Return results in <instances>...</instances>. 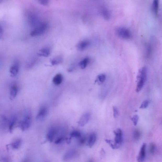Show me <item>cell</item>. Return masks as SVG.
<instances>
[{
    "mask_svg": "<svg viewBox=\"0 0 162 162\" xmlns=\"http://www.w3.org/2000/svg\"><path fill=\"white\" fill-rule=\"evenodd\" d=\"M48 26V24L46 23L42 22L41 23L36 26H33L31 30V36L33 37H36L43 34L46 31Z\"/></svg>",
    "mask_w": 162,
    "mask_h": 162,
    "instance_id": "6da1fadb",
    "label": "cell"
},
{
    "mask_svg": "<svg viewBox=\"0 0 162 162\" xmlns=\"http://www.w3.org/2000/svg\"><path fill=\"white\" fill-rule=\"evenodd\" d=\"M115 135L114 143V149H117L121 145L123 142V133L120 129H118L114 131Z\"/></svg>",
    "mask_w": 162,
    "mask_h": 162,
    "instance_id": "7a4b0ae2",
    "label": "cell"
},
{
    "mask_svg": "<svg viewBox=\"0 0 162 162\" xmlns=\"http://www.w3.org/2000/svg\"><path fill=\"white\" fill-rule=\"evenodd\" d=\"M31 115L28 114L19 124V127L23 131L28 130L31 126Z\"/></svg>",
    "mask_w": 162,
    "mask_h": 162,
    "instance_id": "3957f363",
    "label": "cell"
},
{
    "mask_svg": "<svg viewBox=\"0 0 162 162\" xmlns=\"http://www.w3.org/2000/svg\"><path fill=\"white\" fill-rule=\"evenodd\" d=\"M116 33L119 37L124 39H127L131 37V34L130 30L123 27H119L115 30Z\"/></svg>",
    "mask_w": 162,
    "mask_h": 162,
    "instance_id": "277c9868",
    "label": "cell"
},
{
    "mask_svg": "<svg viewBox=\"0 0 162 162\" xmlns=\"http://www.w3.org/2000/svg\"><path fill=\"white\" fill-rule=\"evenodd\" d=\"M48 113V108L46 106L42 105L39 109L38 113L36 116V119L39 121L43 120L46 117Z\"/></svg>",
    "mask_w": 162,
    "mask_h": 162,
    "instance_id": "5b68a950",
    "label": "cell"
},
{
    "mask_svg": "<svg viewBox=\"0 0 162 162\" xmlns=\"http://www.w3.org/2000/svg\"><path fill=\"white\" fill-rule=\"evenodd\" d=\"M58 131L55 127H52L49 129L46 135V139L48 142L52 143L55 139L57 135Z\"/></svg>",
    "mask_w": 162,
    "mask_h": 162,
    "instance_id": "8992f818",
    "label": "cell"
},
{
    "mask_svg": "<svg viewBox=\"0 0 162 162\" xmlns=\"http://www.w3.org/2000/svg\"><path fill=\"white\" fill-rule=\"evenodd\" d=\"M77 151L75 149H71L69 150L63 155V159L65 161H69L72 159L76 156Z\"/></svg>",
    "mask_w": 162,
    "mask_h": 162,
    "instance_id": "52a82bcc",
    "label": "cell"
},
{
    "mask_svg": "<svg viewBox=\"0 0 162 162\" xmlns=\"http://www.w3.org/2000/svg\"><path fill=\"white\" fill-rule=\"evenodd\" d=\"M147 70L145 66L142 67L138 71L137 76V81L141 80L146 82L147 78Z\"/></svg>",
    "mask_w": 162,
    "mask_h": 162,
    "instance_id": "ba28073f",
    "label": "cell"
},
{
    "mask_svg": "<svg viewBox=\"0 0 162 162\" xmlns=\"http://www.w3.org/2000/svg\"><path fill=\"white\" fill-rule=\"evenodd\" d=\"M146 144L143 143L141 147L138 155L137 157L138 162H144V161L145 157H146Z\"/></svg>",
    "mask_w": 162,
    "mask_h": 162,
    "instance_id": "9c48e42d",
    "label": "cell"
},
{
    "mask_svg": "<svg viewBox=\"0 0 162 162\" xmlns=\"http://www.w3.org/2000/svg\"><path fill=\"white\" fill-rule=\"evenodd\" d=\"M90 113H87L83 114L78 122L79 125L81 127L84 126L88 123L90 119Z\"/></svg>",
    "mask_w": 162,
    "mask_h": 162,
    "instance_id": "30bf717a",
    "label": "cell"
},
{
    "mask_svg": "<svg viewBox=\"0 0 162 162\" xmlns=\"http://www.w3.org/2000/svg\"><path fill=\"white\" fill-rule=\"evenodd\" d=\"M97 139V136L94 133H91L87 139V144L88 146L91 148L95 144Z\"/></svg>",
    "mask_w": 162,
    "mask_h": 162,
    "instance_id": "8fae6325",
    "label": "cell"
},
{
    "mask_svg": "<svg viewBox=\"0 0 162 162\" xmlns=\"http://www.w3.org/2000/svg\"><path fill=\"white\" fill-rule=\"evenodd\" d=\"M90 42L88 41L84 40L80 41L76 46L77 49L79 51L84 50L90 45Z\"/></svg>",
    "mask_w": 162,
    "mask_h": 162,
    "instance_id": "7c38bea8",
    "label": "cell"
},
{
    "mask_svg": "<svg viewBox=\"0 0 162 162\" xmlns=\"http://www.w3.org/2000/svg\"><path fill=\"white\" fill-rule=\"evenodd\" d=\"M51 54V51L49 48H42L38 51L37 54L40 57H47Z\"/></svg>",
    "mask_w": 162,
    "mask_h": 162,
    "instance_id": "4fadbf2b",
    "label": "cell"
},
{
    "mask_svg": "<svg viewBox=\"0 0 162 162\" xmlns=\"http://www.w3.org/2000/svg\"><path fill=\"white\" fill-rule=\"evenodd\" d=\"M18 92V88L15 84H13L11 86L10 89V98L13 99L16 97Z\"/></svg>",
    "mask_w": 162,
    "mask_h": 162,
    "instance_id": "5bb4252c",
    "label": "cell"
},
{
    "mask_svg": "<svg viewBox=\"0 0 162 162\" xmlns=\"http://www.w3.org/2000/svg\"><path fill=\"white\" fill-rule=\"evenodd\" d=\"M63 79V75L60 74H57L54 76L53 79V82L56 85H59L61 84Z\"/></svg>",
    "mask_w": 162,
    "mask_h": 162,
    "instance_id": "9a60e30c",
    "label": "cell"
},
{
    "mask_svg": "<svg viewBox=\"0 0 162 162\" xmlns=\"http://www.w3.org/2000/svg\"><path fill=\"white\" fill-rule=\"evenodd\" d=\"M159 7V2L158 0H154L152 4V10L154 15L158 14Z\"/></svg>",
    "mask_w": 162,
    "mask_h": 162,
    "instance_id": "2e32d148",
    "label": "cell"
},
{
    "mask_svg": "<svg viewBox=\"0 0 162 162\" xmlns=\"http://www.w3.org/2000/svg\"><path fill=\"white\" fill-rule=\"evenodd\" d=\"M89 61V58L88 57H86L83 59L79 63V66L81 69H85L87 67Z\"/></svg>",
    "mask_w": 162,
    "mask_h": 162,
    "instance_id": "e0dca14e",
    "label": "cell"
},
{
    "mask_svg": "<svg viewBox=\"0 0 162 162\" xmlns=\"http://www.w3.org/2000/svg\"><path fill=\"white\" fill-rule=\"evenodd\" d=\"M63 60V58L61 56H57L51 60V63L53 66L62 63Z\"/></svg>",
    "mask_w": 162,
    "mask_h": 162,
    "instance_id": "ac0fdd59",
    "label": "cell"
},
{
    "mask_svg": "<svg viewBox=\"0 0 162 162\" xmlns=\"http://www.w3.org/2000/svg\"><path fill=\"white\" fill-rule=\"evenodd\" d=\"M22 143L21 139H17L15 140L11 144V146L13 149H18L20 147Z\"/></svg>",
    "mask_w": 162,
    "mask_h": 162,
    "instance_id": "d6986e66",
    "label": "cell"
},
{
    "mask_svg": "<svg viewBox=\"0 0 162 162\" xmlns=\"http://www.w3.org/2000/svg\"><path fill=\"white\" fill-rule=\"evenodd\" d=\"M16 118L15 116H13L10 119L9 122V130L10 132H12L13 130L14 126L16 123Z\"/></svg>",
    "mask_w": 162,
    "mask_h": 162,
    "instance_id": "ffe728a7",
    "label": "cell"
},
{
    "mask_svg": "<svg viewBox=\"0 0 162 162\" xmlns=\"http://www.w3.org/2000/svg\"><path fill=\"white\" fill-rule=\"evenodd\" d=\"M101 13L104 18L106 19H109L111 14L109 10L105 8H103L101 11Z\"/></svg>",
    "mask_w": 162,
    "mask_h": 162,
    "instance_id": "44dd1931",
    "label": "cell"
},
{
    "mask_svg": "<svg viewBox=\"0 0 162 162\" xmlns=\"http://www.w3.org/2000/svg\"><path fill=\"white\" fill-rule=\"evenodd\" d=\"M81 133L78 130H74L70 133V136L72 138L78 139L82 136Z\"/></svg>",
    "mask_w": 162,
    "mask_h": 162,
    "instance_id": "7402d4cb",
    "label": "cell"
},
{
    "mask_svg": "<svg viewBox=\"0 0 162 162\" xmlns=\"http://www.w3.org/2000/svg\"><path fill=\"white\" fill-rule=\"evenodd\" d=\"M106 75L104 74H101L98 76L96 80V82L98 84H101L105 81L106 79Z\"/></svg>",
    "mask_w": 162,
    "mask_h": 162,
    "instance_id": "603a6c76",
    "label": "cell"
},
{
    "mask_svg": "<svg viewBox=\"0 0 162 162\" xmlns=\"http://www.w3.org/2000/svg\"><path fill=\"white\" fill-rule=\"evenodd\" d=\"M87 138L85 136H82L81 137L78 139L77 143L78 145L81 146L84 144L87 141Z\"/></svg>",
    "mask_w": 162,
    "mask_h": 162,
    "instance_id": "cb8c5ba5",
    "label": "cell"
},
{
    "mask_svg": "<svg viewBox=\"0 0 162 162\" xmlns=\"http://www.w3.org/2000/svg\"><path fill=\"white\" fill-rule=\"evenodd\" d=\"M141 133L140 131L138 130H136L133 132V137L135 140H139L141 137Z\"/></svg>",
    "mask_w": 162,
    "mask_h": 162,
    "instance_id": "d4e9b609",
    "label": "cell"
},
{
    "mask_svg": "<svg viewBox=\"0 0 162 162\" xmlns=\"http://www.w3.org/2000/svg\"><path fill=\"white\" fill-rule=\"evenodd\" d=\"M149 103V101L148 100H145L143 101L140 107V109H144L147 108Z\"/></svg>",
    "mask_w": 162,
    "mask_h": 162,
    "instance_id": "484cf974",
    "label": "cell"
},
{
    "mask_svg": "<svg viewBox=\"0 0 162 162\" xmlns=\"http://www.w3.org/2000/svg\"><path fill=\"white\" fill-rule=\"evenodd\" d=\"M65 140V137L63 136H60L55 139V143L57 144H58L64 141Z\"/></svg>",
    "mask_w": 162,
    "mask_h": 162,
    "instance_id": "4316f807",
    "label": "cell"
},
{
    "mask_svg": "<svg viewBox=\"0 0 162 162\" xmlns=\"http://www.w3.org/2000/svg\"><path fill=\"white\" fill-rule=\"evenodd\" d=\"M139 119V116L137 115H134L131 118V120L132 121L133 124H134L135 126L137 125Z\"/></svg>",
    "mask_w": 162,
    "mask_h": 162,
    "instance_id": "83f0119b",
    "label": "cell"
},
{
    "mask_svg": "<svg viewBox=\"0 0 162 162\" xmlns=\"http://www.w3.org/2000/svg\"><path fill=\"white\" fill-rule=\"evenodd\" d=\"M156 149L155 145L153 143H151L149 146V151L151 154H153L155 152Z\"/></svg>",
    "mask_w": 162,
    "mask_h": 162,
    "instance_id": "f1b7e54d",
    "label": "cell"
},
{
    "mask_svg": "<svg viewBox=\"0 0 162 162\" xmlns=\"http://www.w3.org/2000/svg\"><path fill=\"white\" fill-rule=\"evenodd\" d=\"M113 116L115 118L118 117L119 115V112L118 109L116 107L114 106L113 107Z\"/></svg>",
    "mask_w": 162,
    "mask_h": 162,
    "instance_id": "f546056e",
    "label": "cell"
},
{
    "mask_svg": "<svg viewBox=\"0 0 162 162\" xmlns=\"http://www.w3.org/2000/svg\"><path fill=\"white\" fill-rule=\"evenodd\" d=\"M38 2L41 4L44 5H48L49 4V1L47 0H40Z\"/></svg>",
    "mask_w": 162,
    "mask_h": 162,
    "instance_id": "4dcf8cb0",
    "label": "cell"
},
{
    "mask_svg": "<svg viewBox=\"0 0 162 162\" xmlns=\"http://www.w3.org/2000/svg\"><path fill=\"white\" fill-rule=\"evenodd\" d=\"M23 162H30L29 160L28 159H26L24 160Z\"/></svg>",
    "mask_w": 162,
    "mask_h": 162,
    "instance_id": "1f68e13d",
    "label": "cell"
},
{
    "mask_svg": "<svg viewBox=\"0 0 162 162\" xmlns=\"http://www.w3.org/2000/svg\"><path fill=\"white\" fill-rule=\"evenodd\" d=\"M88 162H93V161L92 160H90Z\"/></svg>",
    "mask_w": 162,
    "mask_h": 162,
    "instance_id": "d6a6232c",
    "label": "cell"
}]
</instances>
